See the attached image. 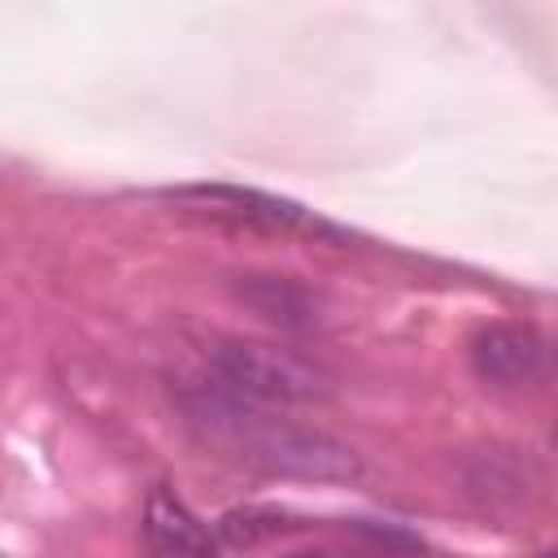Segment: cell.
<instances>
[{"mask_svg": "<svg viewBox=\"0 0 558 558\" xmlns=\"http://www.w3.org/2000/svg\"><path fill=\"white\" fill-rule=\"evenodd\" d=\"M183 414L209 449L262 475H288V480H357L362 475V458L353 445L318 427H301L279 414H266L257 401H244L222 384L192 388L183 397Z\"/></svg>", "mask_w": 558, "mask_h": 558, "instance_id": "cell-1", "label": "cell"}, {"mask_svg": "<svg viewBox=\"0 0 558 558\" xmlns=\"http://www.w3.org/2000/svg\"><path fill=\"white\" fill-rule=\"evenodd\" d=\"M205 357H209L214 379L227 392L257 401V405H310L331 392L323 366H314L296 349H283L270 340L227 336V340H214L205 349Z\"/></svg>", "mask_w": 558, "mask_h": 558, "instance_id": "cell-2", "label": "cell"}, {"mask_svg": "<svg viewBox=\"0 0 558 558\" xmlns=\"http://www.w3.org/2000/svg\"><path fill=\"white\" fill-rule=\"evenodd\" d=\"M541 362H545V340L527 323H488L471 336V371L484 384L497 388L527 384L536 379Z\"/></svg>", "mask_w": 558, "mask_h": 558, "instance_id": "cell-3", "label": "cell"}, {"mask_svg": "<svg viewBox=\"0 0 558 558\" xmlns=\"http://www.w3.org/2000/svg\"><path fill=\"white\" fill-rule=\"evenodd\" d=\"M170 201L192 205L196 214L209 218H227V222H248V227H266V231H296L310 227L305 209L253 187H227V183H209V187H179L170 192Z\"/></svg>", "mask_w": 558, "mask_h": 558, "instance_id": "cell-4", "label": "cell"}, {"mask_svg": "<svg viewBox=\"0 0 558 558\" xmlns=\"http://www.w3.org/2000/svg\"><path fill=\"white\" fill-rule=\"evenodd\" d=\"M140 527H144V541H148L153 558H222L218 554V536L170 488H153L148 493Z\"/></svg>", "mask_w": 558, "mask_h": 558, "instance_id": "cell-5", "label": "cell"}, {"mask_svg": "<svg viewBox=\"0 0 558 558\" xmlns=\"http://www.w3.org/2000/svg\"><path fill=\"white\" fill-rule=\"evenodd\" d=\"M235 296L262 314L266 323L283 327V331H314L323 323V301L314 288H305L292 275H240L235 279Z\"/></svg>", "mask_w": 558, "mask_h": 558, "instance_id": "cell-6", "label": "cell"}, {"mask_svg": "<svg viewBox=\"0 0 558 558\" xmlns=\"http://www.w3.org/2000/svg\"><path fill=\"white\" fill-rule=\"evenodd\" d=\"M288 527H296V523L275 506H235V510H227L218 519V536L227 545H240V549L244 545H262V541H270L279 532H288Z\"/></svg>", "mask_w": 558, "mask_h": 558, "instance_id": "cell-7", "label": "cell"}, {"mask_svg": "<svg viewBox=\"0 0 558 558\" xmlns=\"http://www.w3.org/2000/svg\"><path fill=\"white\" fill-rule=\"evenodd\" d=\"M288 558H353V554H340V549H296Z\"/></svg>", "mask_w": 558, "mask_h": 558, "instance_id": "cell-8", "label": "cell"}, {"mask_svg": "<svg viewBox=\"0 0 558 558\" xmlns=\"http://www.w3.org/2000/svg\"><path fill=\"white\" fill-rule=\"evenodd\" d=\"M545 558H558V549H554V554H545Z\"/></svg>", "mask_w": 558, "mask_h": 558, "instance_id": "cell-9", "label": "cell"}]
</instances>
